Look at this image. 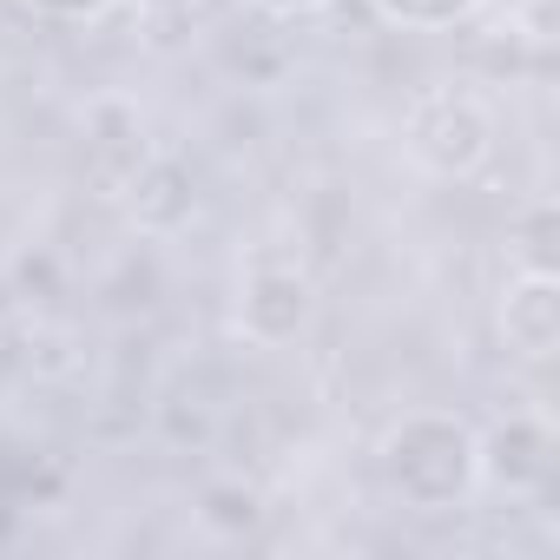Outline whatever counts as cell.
I'll use <instances>...</instances> for the list:
<instances>
[{
  "mask_svg": "<svg viewBox=\"0 0 560 560\" xmlns=\"http://www.w3.org/2000/svg\"><path fill=\"white\" fill-rule=\"evenodd\" d=\"M402 152L422 178H442V185H475L494 152H501V113L481 86H429L409 100L402 113Z\"/></svg>",
  "mask_w": 560,
  "mask_h": 560,
  "instance_id": "7a4b0ae2",
  "label": "cell"
},
{
  "mask_svg": "<svg viewBox=\"0 0 560 560\" xmlns=\"http://www.w3.org/2000/svg\"><path fill=\"white\" fill-rule=\"evenodd\" d=\"M553 481V422L547 409H508L481 429V488L527 501Z\"/></svg>",
  "mask_w": 560,
  "mask_h": 560,
  "instance_id": "277c9868",
  "label": "cell"
},
{
  "mask_svg": "<svg viewBox=\"0 0 560 560\" xmlns=\"http://www.w3.org/2000/svg\"><path fill=\"white\" fill-rule=\"evenodd\" d=\"M494 330H501V343H508L514 363L547 370L560 357V277L514 264L501 298H494Z\"/></svg>",
  "mask_w": 560,
  "mask_h": 560,
  "instance_id": "5b68a950",
  "label": "cell"
},
{
  "mask_svg": "<svg viewBox=\"0 0 560 560\" xmlns=\"http://www.w3.org/2000/svg\"><path fill=\"white\" fill-rule=\"evenodd\" d=\"M191 514H198V527L211 540H250L264 527V494L244 475H218V481H205V494H198Z\"/></svg>",
  "mask_w": 560,
  "mask_h": 560,
  "instance_id": "52a82bcc",
  "label": "cell"
},
{
  "mask_svg": "<svg viewBox=\"0 0 560 560\" xmlns=\"http://www.w3.org/2000/svg\"><path fill=\"white\" fill-rule=\"evenodd\" d=\"M139 8H152V14H172V8H191V0H139Z\"/></svg>",
  "mask_w": 560,
  "mask_h": 560,
  "instance_id": "8fae6325",
  "label": "cell"
},
{
  "mask_svg": "<svg viewBox=\"0 0 560 560\" xmlns=\"http://www.w3.org/2000/svg\"><path fill=\"white\" fill-rule=\"evenodd\" d=\"M244 8H257V14H270V21H304V14H324L330 0H244Z\"/></svg>",
  "mask_w": 560,
  "mask_h": 560,
  "instance_id": "30bf717a",
  "label": "cell"
},
{
  "mask_svg": "<svg viewBox=\"0 0 560 560\" xmlns=\"http://www.w3.org/2000/svg\"><path fill=\"white\" fill-rule=\"evenodd\" d=\"M119 205L145 237H178L198 211V178L178 152H145L139 172L119 185Z\"/></svg>",
  "mask_w": 560,
  "mask_h": 560,
  "instance_id": "8992f818",
  "label": "cell"
},
{
  "mask_svg": "<svg viewBox=\"0 0 560 560\" xmlns=\"http://www.w3.org/2000/svg\"><path fill=\"white\" fill-rule=\"evenodd\" d=\"M376 481L409 514H462L481 494V429L442 402L402 409L376 435Z\"/></svg>",
  "mask_w": 560,
  "mask_h": 560,
  "instance_id": "6da1fadb",
  "label": "cell"
},
{
  "mask_svg": "<svg viewBox=\"0 0 560 560\" xmlns=\"http://www.w3.org/2000/svg\"><path fill=\"white\" fill-rule=\"evenodd\" d=\"M231 324L244 343L257 350H284L298 343L311 324H317V277L304 257H250V270L237 277V304H231Z\"/></svg>",
  "mask_w": 560,
  "mask_h": 560,
  "instance_id": "3957f363",
  "label": "cell"
},
{
  "mask_svg": "<svg viewBox=\"0 0 560 560\" xmlns=\"http://www.w3.org/2000/svg\"><path fill=\"white\" fill-rule=\"evenodd\" d=\"M21 8L47 27H100L106 14H119L126 0H21Z\"/></svg>",
  "mask_w": 560,
  "mask_h": 560,
  "instance_id": "9c48e42d",
  "label": "cell"
},
{
  "mask_svg": "<svg viewBox=\"0 0 560 560\" xmlns=\"http://www.w3.org/2000/svg\"><path fill=\"white\" fill-rule=\"evenodd\" d=\"M363 8L402 34H448V27H468L488 0H363Z\"/></svg>",
  "mask_w": 560,
  "mask_h": 560,
  "instance_id": "ba28073f",
  "label": "cell"
}]
</instances>
